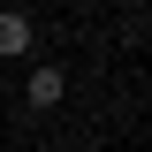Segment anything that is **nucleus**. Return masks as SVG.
I'll list each match as a JSON object with an SVG mask.
<instances>
[{
  "instance_id": "nucleus-1",
  "label": "nucleus",
  "mask_w": 152,
  "mask_h": 152,
  "mask_svg": "<svg viewBox=\"0 0 152 152\" xmlns=\"http://www.w3.org/2000/svg\"><path fill=\"white\" fill-rule=\"evenodd\" d=\"M23 46H31V23H23L15 8H0V61H15Z\"/></svg>"
},
{
  "instance_id": "nucleus-2",
  "label": "nucleus",
  "mask_w": 152,
  "mask_h": 152,
  "mask_svg": "<svg viewBox=\"0 0 152 152\" xmlns=\"http://www.w3.org/2000/svg\"><path fill=\"white\" fill-rule=\"evenodd\" d=\"M61 91H69L61 69H31V107H61Z\"/></svg>"
}]
</instances>
